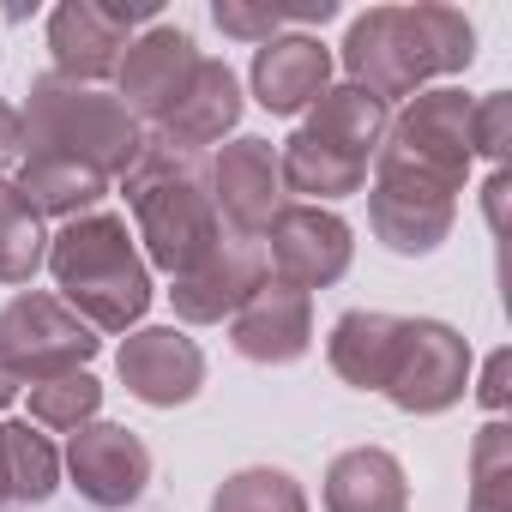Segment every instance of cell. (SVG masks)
<instances>
[{
	"label": "cell",
	"instance_id": "27",
	"mask_svg": "<svg viewBox=\"0 0 512 512\" xmlns=\"http://www.w3.org/2000/svg\"><path fill=\"white\" fill-rule=\"evenodd\" d=\"M103 410V386L91 368H73V374H55L43 386H31V422L43 428H61V434H79L85 422H97Z\"/></svg>",
	"mask_w": 512,
	"mask_h": 512
},
{
	"label": "cell",
	"instance_id": "21",
	"mask_svg": "<svg viewBox=\"0 0 512 512\" xmlns=\"http://www.w3.org/2000/svg\"><path fill=\"white\" fill-rule=\"evenodd\" d=\"M326 512H410V476L386 446H350L326 464Z\"/></svg>",
	"mask_w": 512,
	"mask_h": 512
},
{
	"label": "cell",
	"instance_id": "12",
	"mask_svg": "<svg viewBox=\"0 0 512 512\" xmlns=\"http://www.w3.org/2000/svg\"><path fill=\"white\" fill-rule=\"evenodd\" d=\"M193 67H199V49H193V37L181 31V25H145L133 43H127V55H121V67H115V103L133 115V121H163V109L187 91V79H193Z\"/></svg>",
	"mask_w": 512,
	"mask_h": 512
},
{
	"label": "cell",
	"instance_id": "31",
	"mask_svg": "<svg viewBox=\"0 0 512 512\" xmlns=\"http://www.w3.org/2000/svg\"><path fill=\"white\" fill-rule=\"evenodd\" d=\"M25 157V133H19V109L0 103V169H13Z\"/></svg>",
	"mask_w": 512,
	"mask_h": 512
},
{
	"label": "cell",
	"instance_id": "19",
	"mask_svg": "<svg viewBox=\"0 0 512 512\" xmlns=\"http://www.w3.org/2000/svg\"><path fill=\"white\" fill-rule=\"evenodd\" d=\"M398 338H404V320L398 314H380V308H350L338 314L332 338H326V362L344 386L356 392H386L392 380V362H398Z\"/></svg>",
	"mask_w": 512,
	"mask_h": 512
},
{
	"label": "cell",
	"instance_id": "24",
	"mask_svg": "<svg viewBox=\"0 0 512 512\" xmlns=\"http://www.w3.org/2000/svg\"><path fill=\"white\" fill-rule=\"evenodd\" d=\"M49 260V229L43 211L0 175V284H31Z\"/></svg>",
	"mask_w": 512,
	"mask_h": 512
},
{
	"label": "cell",
	"instance_id": "11",
	"mask_svg": "<svg viewBox=\"0 0 512 512\" xmlns=\"http://www.w3.org/2000/svg\"><path fill=\"white\" fill-rule=\"evenodd\" d=\"M61 464H67L79 500H91V506H103V512L133 506V500L145 494V482H151V452H145V440H139L133 428H121V422H85V428L67 440V458H61Z\"/></svg>",
	"mask_w": 512,
	"mask_h": 512
},
{
	"label": "cell",
	"instance_id": "33",
	"mask_svg": "<svg viewBox=\"0 0 512 512\" xmlns=\"http://www.w3.org/2000/svg\"><path fill=\"white\" fill-rule=\"evenodd\" d=\"M0 506H7V500H0Z\"/></svg>",
	"mask_w": 512,
	"mask_h": 512
},
{
	"label": "cell",
	"instance_id": "7",
	"mask_svg": "<svg viewBox=\"0 0 512 512\" xmlns=\"http://www.w3.org/2000/svg\"><path fill=\"white\" fill-rule=\"evenodd\" d=\"M260 247H266V272L278 284L314 296V290H326V284H338L350 272V260H356V229L332 205H302L296 199V205H284L266 223Z\"/></svg>",
	"mask_w": 512,
	"mask_h": 512
},
{
	"label": "cell",
	"instance_id": "9",
	"mask_svg": "<svg viewBox=\"0 0 512 512\" xmlns=\"http://www.w3.org/2000/svg\"><path fill=\"white\" fill-rule=\"evenodd\" d=\"M205 187H211L217 223L229 235H241V241H260L266 223L290 205L272 139H229V145H217L211 163H205Z\"/></svg>",
	"mask_w": 512,
	"mask_h": 512
},
{
	"label": "cell",
	"instance_id": "26",
	"mask_svg": "<svg viewBox=\"0 0 512 512\" xmlns=\"http://www.w3.org/2000/svg\"><path fill=\"white\" fill-rule=\"evenodd\" d=\"M470 512H512V428L500 416H488L470 446Z\"/></svg>",
	"mask_w": 512,
	"mask_h": 512
},
{
	"label": "cell",
	"instance_id": "6",
	"mask_svg": "<svg viewBox=\"0 0 512 512\" xmlns=\"http://www.w3.org/2000/svg\"><path fill=\"white\" fill-rule=\"evenodd\" d=\"M97 350H103V338L49 290H25L0 308V362L19 374V386H43L55 374H73Z\"/></svg>",
	"mask_w": 512,
	"mask_h": 512
},
{
	"label": "cell",
	"instance_id": "17",
	"mask_svg": "<svg viewBox=\"0 0 512 512\" xmlns=\"http://www.w3.org/2000/svg\"><path fill=\"white\" fill-rule=\"evenodd\" d=\"M253 103L266 115H302L332 91V49L308 31H284L253 49Z\"/></svg>",
	"mask_w": 512,
	"mask_h": 512
},
{
	"label": "cell",
	"instance_id": "1",
	"mask_svg": "<svg viewBox=\"0 0 512 512\" xmlns=\"http://www.w3.org/2000/svg\"><path fill=\"white\" fill-rule=\"evenodd\" d=\"M476 61V25L458 7L422 0V7H368L344 31V85L380 97H416L428 79L464 73Z\"/></svg>",
	"mask_w": 512,
	"mask_h": 512
},
{
	"label": "cell",
	"instance_id": "25",
	"mask_svg": "<svg viewBox=\"0 0 512 512\" xmlns=\"http://www.w3.org/2000/svg\"><path fill=\"white\" fill-rule=\"evenodd\" d=\"M211 512H308V494L278 464H247V470H235V476L217 482Z\"/></svg>",
	"mask_w": 512,
	"mask_h": 512
},
{
	"label": "cell",
	"instance_id": "4",
	"mask_svg": "<svg viewBox=\"0 0 512 512\" xmlns=\"http://www.w3.org/2000/svg\"><path fill=\"white\" fill-rule=\"evenodd\" d=\"M19 133H25V157H55V163H79L103 181L127 175L145 151L139 121L103 97L97 85H73L61 73L31 79L25 109H19Z\"/></svg>",
	"mask_w": 512,
	"mask_h": 512
},
{
	"label": "cell",
	"instance_id": "32",
	"mask_svg": "<svg viewBox=\"0 0 512 512\" xmlns=\"http://www.w3.org/2000/svg\"><path fill=\"white\" fill-rule=\"evenodd\" d=\"M13 398H19V374H13V368H7V362H0V410H7V404H13Z\"/></svg>",
	"mask_w": 512,
	"mask_h": 512
},
{
	"label": "cell",
	"instance_id": "23",
	"mask_svg": "<svg viewBox=\"0 0 512 512\" xmlns=\"http://www.w3.org/2000/svg\"><path fill=\"white\" fill-rule=\"evenodd\" d=\"M61 488V452L31 422H0V500L43 506Z\"/></svg>",
	"mask_w": 512,
	"mask_h": 512
},
{
	"label": "cell",
	"instance_id": "18",
	"mask_svg": "<svg viewBox=\"0 0 512 512\" xmlns=\"http://www.w3.org/2000/svg\"><path fill=\"white\" fill-rule=\"evenodd\" d=\"M235 127H241V79L229 73V61H205V55H199L187 91H181V97L163 109V121H157V139L199 157V151L223 145Z\"/></svg>",
	"mask_w": 512,
	"mask_h": 512
},
{
	"label": "cell",
	"instance_id": "28",
	"mask_svg": "<svg viewBox=\"0 0 512 512\" xmlns=\"http://www.w3.org/2000/svg\"><path fill=\"white\" fill-rule=\"evenodd\" d=\"M338 7L332 0H314V7H247V0H217L211 7V19H217V31L223 37H241V43H272L284 25H302V19H332Z\"/></svg>",
	"mask_w": 512,
	"mask_h": 512
},
{
	"label": "cell",
	"instance_id": "3",
	"mask_svg": "<svg viewBox=\"0 0 512 512\" xmlns=\"http://www.w3.org/2000/svg\"><path fill=\"white\" fill-rule=\"evenodd\" d=\"M121 193L133 205V241H145V266L187 278L205 253L223 241L211 187H205V163L193 151H175L163 139H145L139 163L121 175Z\"/></svg>",
	"mask_w": 512,
	"mask_h": 512
},
{
	"label": "cell",
	"instance_id": "15",
	"mask_svg": "<svg viewBox=\"0 0 512 512\" xmlns=\"http://www.w3.org/2000/svg\"><path fill=\"white\" fill-rule=\"evenodd\" d=\"M266 278H272L266 272V247L260 241H241V235H223L187 278H175L169 302H175V314L187 326H223Z\"/></svg>",
	"mask_w": 512,
	"mask_h": 512
},
{
	"label": "cell",
	"instance_id": "13",
	"mask_svg": "<svg viewBox=\"0 0 512 512\" xmlns=\"http://www.w3.org/2000/svg\"><path fill=\"white\" fill-rule=\"evenodd\" d=\"M115 374H121V386L139 404L175 410V404L199 398V386H205V350L187 332H175V326H133L127 344L115 350Z\"/></svg>",
	"mask_w": 512,
	"mask_h": 512
},
{
	"label": "cell",
	"instance_id": "30",
	"mask_svg": "<svg viewBox=\"0 0 512 512\" xmlns=\"http://www.w3.org/2000/svg\"><path fill=\"white\" fill-rule=\"evenodd\" d=\"M506 374H512V356H506V350H494V356H488V368H482V386H476V398H482V410H488V416H500V410H506Z\"/></svg>",
	"mask_w": 512,
	"mask_h": 512
},
{
	"label": "cell",
	"instance_id": "29",
	"mask_svg": "<svg viewBox=\"0 0 512 512\" xmlns=\"http://www.w3.org/2000/svg\"><path fill=\"white\" fill-rule=\"evenodd\" d=\"M470 139H476V157L506 163V145H512V97L506 91H488L470 109Z\"/></svg>",
	"mask_w": 512,
	"mask_h": 512
},
{
	"label": "cell",
	"instance_id": "10",
	"mask_svg": "<svg viewBox=\"0 0 512 512\" xmlns=\"http://www.w3.org/2000/svg\"><path fill=\"white\" fill-rule=\"evenodd\" d=\"M151 13H127V7H103V0H61L49 13V55L55 73L73 85H97L121 67L133 25H145Z\"/></svg>",
	"mask_w": 512,
	"mask_h": 512
},
{
	"label": "cell",
	"instance_id": "5",
	"mask_svg": "<svg viewBox=\"0 0 512 512\" xmlns=\"http://www.w3.org/2000/svg\"><path fill=\"white\" fill-rule=\"evenodd\" d=\"M470 97L440 85V91H416L398 115H392V133L374 157L380 175H404V181H422L446 199L464 193L470 181V163H476V139H470Z\"/></svg>",
	"mask_w": 512,
	"mask_h": 512
},
{
	"label": "cell",
	"instance_id": "2",
	"mask_svg": "<svg viewBox=\"0 0 512 512\" xmlns=\"http://www.w3.org/2000/svg\"><path fill=\"white\" fill-rule=\"evenodd\" d=\"M49 278L61 302L91 326V332H133L151 308V266L115 211L73 217L49 235Z\"/></svg>",
	"mask_w": 512,
	"mask_h": 512
},
{
	"label": "cell",
	"instance_id": "16",
	"mask_svg": "<svg viewBox=\"0 0 512 512\" xmlns=\"http://www.w3.org/2000/svg\"><path fill=\"white\" fill-rule=\"evenodd\" d=\"M458 223V199L422 187V181H404V175H380L374 169V187H368V229L380 247L404 253V260H422L434 253Z\"/></svg>",
	"mask_w": 512,
	"mask_h": 512
},
{
	"label": "cell",
	"instance_id": "22",
	"mask_svg": "<svg viewBox=\"0 0 512 512\" xmlns=\"http://www.w3.org/2000/svg\"><path fill=\"white\" fill-rule=\"evenodd\" d=\"M278 175H284V193H302V205H332V199H350L368 187V169L326 151L320 139H308L302 127L284 139L278 151Z\"/></svg>",
	"mask_w": 512,
	"mask_h": 512
},
{
	"label": "cell",
	"instance_id": "20",
	"mask_svg": "<svg viewBox=\"0 0 512 512\" xmlns=\"http://www.w3.org/2000/svg\"><path fill=\"white\" fill-rule=\"evenodd\" d=\"M302 133H308V139H320L326 151H338V157H350V163H362V169H368V163L380 157L386 133H392V109H386L380 97L356 91V85H332V91L308 109Z\"/></svg>",
	"mask_w": 512,
	"mask_h": 512
},
{
	"label": "cell",
	"instance_id": "14",
	"mask_svg": "<svg viewBox=\"0 0 512 512\" xmlns=\"http://www.w3.org/2000/svg\"><path fill=\"white\" fill-rule=\"evenodd\" d=\"M229 344L235 356L260 368H290L314 350V296L266 278L235 314H229Z\"/></svg>",
	"mask_w": 512,
	"mask_h": 512
},
{
	"label": "cell",
	"instance_id": "8",
	"mask_svg": "<svg viewBox=\"0 0 512 512\" xmlns=\"http://www.w3.org/2000/svg\"><path fill=\"white\" fill-rule=\"evenodd\" d=\"M470 392V344L446 320H404L386 398L404 416H446Z\"/></svg>",
	"mask_w": 512,
	"mask_h": 512
}]
</instances>
